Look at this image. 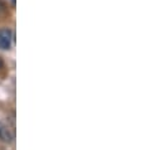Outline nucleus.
Instances as JSON below:
<instances>
[{"instance_id": "f257e3e1", "label": "nucleus", "mask_w": 141, "mask_h": 150, "mask_svg": "<svg viewBox=\"0 0 141 150\" xmlns=\"http://www.w3.org/2000/svg\"><path fill=\"white\" fill-rule=\"evenodd\" d=\"M13 40V33L10 29H0V49H9Z\"/></svg>"}, {"instance_id": "f03ea898", "label": "nucleus", "mask_w": 141, "mask_h": 150, "mask_svg": "<svg viewBox=\"0 0 141 150\" xmlns=\"http://www.w3.org/2000/svg\"><path fill=\"white\" fill-rule=\"evenodd\" d=\"M0 139L6 141V143H10L13 140V134L9 130V127H6L4 124L0 122Z\"/></svg>"}]
</instances>
